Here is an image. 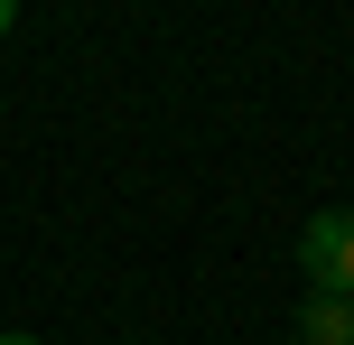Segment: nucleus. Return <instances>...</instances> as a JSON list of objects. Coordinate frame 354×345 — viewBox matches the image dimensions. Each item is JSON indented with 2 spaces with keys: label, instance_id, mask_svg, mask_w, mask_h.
I'll list each match as a JSON object with an SVG mask.
<instances>
[{
  "label": "nucleus",
  "instance_id": "3",
  "mask_svg": "<svg viewBox=\"0 0 354 345\" xmlns=\"http://www.w3.org/2000/svg\"><path fill=\"white\" fill-rule=\"evenodd\" d=\"M10 28H19V0H0V37H10Z\"/></svg>",
  "mask_w": 354,
  "mask_h": 345
},
{
  "label": "nucleus",
  "instance_id": "2",
  "mask_svg": "<svg viewBox=\"0 0 354 345\" xmlns=\"http://www.w3.org/2000/svg\"><path fill=\"white\" fill-rule=\"evenodd\" d=\"M299 345H354V299H299Z\"/></svg>",
  "mask_w": 354,
  "mask_h": 345
},
{
  "label": "nucleus",
  "instance_id": "1",
  "mask_svg": "<svg viewBox=\"0 0 354 345\" xmlns=\"http://www.w3.org/2000/svg\"><path fill=\"white\" fill-rule=\"evenodd\" d=\"M299 271L317 299H354V215L345 205H326V215H308L299 234Z\"/></svg>",
  "mask_w": 354,
  "mask_h": 345
},
{
  "label": "nucleus",
  "instance_id": "4",
  "mask_svg": "<svg viewBox=\"0 0 354 345\" xmlns=\"http://www.w3.org/2000/svg\"><path fill=\"white\" fill-rule=\"evenodd\" d=\"M0 345H37V336H0Z\"/></svg>",
  "mask_w": 354,
  "mask_h": 345
}]
</instances>
